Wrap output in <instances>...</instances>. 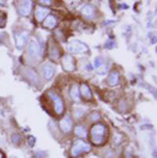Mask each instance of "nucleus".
I'll return each mask as SVG.
<instances>
[{
	"label": "nucleus",
	"mask_w": 157,
	"mask_h": 158,
	"mask_svg": "<svg viewBox=\"0 0 157 158\" xmlns=\"http://www.w3.org/2000/svg\"><path fill=\"white\" fill-rule=\"evenodd\" d=\"M71 127H72V120H71L70 116L69 115H66L63 119H61L60 122V128L63 132L68 133L69 131L71 130Z\"/></svg>",
	"instance_id": "obj_11"
},
{
	"label": "nucleus",
	"mask_w": 157,
	"mask_h": 158,
	"mask_svg": "<svg viewBox=\"0 0 157 158\" xmlns=\"http://www.w3.org/2000/svg\"><path fill=\"white\" fill-rule=\"evenodd\" d=\"M28 52H30L31 57L38 59L42 56V47L38 42L33 40V41H31L30 45H28Z\"/></svg>",
	"instance_id": "obj_6"
},
{
	"label": "nucleus",
	"mask_w": 157,
	"mask_h": 158,
	"mask_svg": "<svg viewBox=\"0 0 157 158\" xmlns=\"http://www.w3.org/2000/svg\"><path fill=\"white\" fill-rule=\"evenodd\" d=\"M12 140L14 141L15 143H19V141H20V137H19V135L15 134V135L12 137Z\"/></svg>",
	"instance_id": "obj_23"
},
{
	"label": "nucleus",
	"mask_w": 157,
	"mask_h": 158,
	"mask_svg": "<svg viewBox=\"0 0 157 158\" xmlns=\"http://www.w3.org/2000/svg\"><path fill=\"white\" fill-rule=\"evenodd\" d=\"M118 80H119V73L118 71H112L109 74L108 84L110 85V86H115V85H118Z\"/></svg>",
	"instance_id": "obj_16"
},
{
	"label": "nucleus",
	"mask_w": 157,
	"mask_h": 158,
	"mask_svg": "<svg viewBox=\"0 0 157 158\" xmlns=\"http://www.w3.org/2000/svg\"><path fill=\"white\" fill-rule=\"evenodd\" d=\"M0 158H3V154H2V152H0Z\"/></svg>",
	"instance_id": "obj_26"
},
{
	"label": "nucleus",
	"mask_w": 157,
	"mask_h": 158,
	"mask_svg": "<svg viewBox=\"0 0 157 158\" xmlns=\"http://www.w3.org/2000/svg\"><path fill=\"white\" fill-rule=\"evenodd\" d=\"M90 150H91V148H90L88 143L81 140V139H78V140L74 141L72 147H71L70 154L72 157H78L83 153H88Z\"/></svg>",
	"instance_id": "obj_2"
},
{
	"label": "nucleus",
	"mask_w": 157,
	"mask_h": 158,
	"mask_svg": "<svg viewBox=\"0 0 157 158\" xmlns=\"http://www.w3.org/2000/svg\"><path fill=\"white\" fill-rule=\"evenodd\" d=\"M28 38V34L27 31H21L19 34H16L15 39H16V44H17L18 48H22L25 45L26 41Z\"/></svg>",
	"instance_id": "obj_9"
},
{
	"label": "nucleus",
	"mask_w": 157,
	"mask_h": 158,
	"mask_svg": "<svg viewBox=\"0 0 157 158\" xmlns=\"http://www.w3.org/2000/svg\"><path fill=\"white\" fill-rule=\"evenodd\" d=\"M103 64H104V60L101 57H97L94 60V67L95 68H98L101 65H103Z\"/></svg>",
	"instance_id": "obj_20"
},
{
	"label": "nucleus",
	"mask_w": 157,
	"mask_h": 158,
	"mask_svg": "<svg viewBox=\"0 0 157 158\" xmlns=\"http://www.w3.org/2000/svg\"><path fill=\"white\" fill-rule=\"evenodd\" d=\"M67 48L70 52L72 53H84L88 52V47L86 44H84L83 42L78 41V40H73L70 41L67 45Z\"/></svg>",
	"instance_id": "obj_4"
},
{
	"label": "nucleus",
	"mask_w": 157,
	"mask_h": 158,
	"mask_svg": "<svg viewBox=\"0 0 157 158\" xmlns=\"http://www.w3.org/2000/svg\"><path fill=\"white\" fill-rule=\"evenodd\" d=\"M35 141H36V140H35V137H33V136H31V137L28 138V143H30V146H31V147H33V146H34V144H35Z\"/></svg>",
	"instance_id": "obj_24"
},
{
	"label": "nucleus",
	"mask_w": 157,
	"mask_h": 158,
	"mask_svg": "<svg viewBox=\"0 0 157 158\" xmlns=\"http://www.w3.org/2000/svg\"><path fill=\"white\" fill-rule=\"evenodd\" d=\"M41 72H42V74H43V77H45V79L50 80L52 77V76H54V73H55V68H54V66H52V65L46 63L41 67Z\"/></svg>",
	"instance_id": "obj_12"
},
{
	"label": "nucleus",
	"mask_w": 157,
	"mask_h": 158,
	"mask_svg": "<svg viewBox=\"0 0 157 158\" xmlns=\"http://www.w3.org/2000/svg\"><path fill=\"white\" fill-rule=\"evenodd\" d=\"M69 93H70L71 98H72L74 102H80V91L76 85H73V86L70 88Z\"/></svg>",
	"instance_id": "obj_17"
},
{
	"label": "nucleus",
	"mask_w": 157,
	"mask_h": 158,
	"mask_svg": "<svg viewBox=\"0 0 157 158\" xmlns=\"http://www.w3.org/2000/svg\"><path fill=\"white\" fill-rule=\"evenodd\" d=\"M12 158H15V157H12Z\"/></svg>",
	"instance_id": "obj_27"
},
{
	"label": "nucleus",
	"mask_w": 157,
	"mask_h": 158,
	"mask_svg": "<svg viewBox=\"0 0 157 158\" xmlns=\"http://www.w3.org/2000/svg\"><path fill=\"white\" fill-rule=\"evenodd\" d=\"M31 6H33L31 1H21L18 4V12L22 16H28L31 10Z\"/></svg>",
	"instance_id": "obj_7"
},
{
	"label": "nucleus",
	"mask_w": 157,
	"mask_h": 158,
	"mask_svg": "<svg viewBox=\"0 0 157 158\" xmlns=\"http://www.w3.org/2000/svg\"><path fill=\"white\" fill-rule=\"evenodd\" d=\"M79 91H80L81 95L83 96L85 100H87V101L92 100V92H91V90H90V88L88 87V85L82 84L81 87H80V90Z\"/></svg>",
	"instance_id": "obj_13"
},
{
	"label": "nucleus",
	"mask_w": 157,
	"mask_h": 158,
	"mask_svg": "<svg viewBox=\"0 0 157 158\" xmlns=\"http://www.w3.org/2000/svg\"><path fill=\"white\" fill-rule=\"evenodd\" d=\"M89 118L91 119V120H98V119L101 118V115L98 114L97 112H92V113L90 114Z\"/></svg>",
	"instance_id": "obj_21"
},
{
	"label": "nucleus",
	"mask_w": 157,
	"mask_h": 158,
	"mask_svg": "<svg viewBox=\"0 0 157 158\" xmlns=\"http://www.w3.org/2000/svg\"><path fill=\"white\" fill-rule=\"evenodd\" d=\"M40 2H41V3H45V4H49L52 1H40Z\"/></svg>",
	"instance_id": "obj_25"
},
{
	"label": "nucleus",
	"mask_w": 157,
	"mask_h": 158,
	"mask_svg": "<svg viewBox=\"0 0 157 158\" xmlns=\"http://www.w3.org/2000/svg\"><path fill=\"white\" fill-rule=\"evenodd\" d=\"M61 62H62L63 68L65 69L66 71H73L74 69H76V62H74V59L71 57L69 53H66V55L63 56Z\"/></svg>",
	"instance_id": "obj_5"
},
{
	"label": "nucleus",
	"mask_w": 157,
	"mask_h": 158,
	"mask_svg": "<svg viewBox=\"0 0 157 158\" xmlns=\"http://www.w3.org/2000/svg\"><path fill=\"white\" fill-rule=\"evenodd\" d=\"M49 13V10L47 7H44V6H41V5H38L36 7V10H35V17L38 21H42L44 20V18L48 15Z\"/></svg>",
	"instance_id": "obj_10"
},
{
	"label": "nucleus",
	"mask_w": 157,
	"mask_h": 158,
	"mask_svg": "<svg viewBox=\"0 0 157 158\" xmlns=\"http://www.w3.org/2000/svg\"><path fill=\"white\" fill-rule=\"evenodd\" d=\"M74 132H76V134L80 136V137H86V135H87L86 129H85L83 126H76Z\"/></svg>",
	"instance_id": "obj_18"
},
{
	"label": "nucleus",
	"mask_w": 157,
	"mask_h": 158,
	"mask_svg": "<svg viewBox=\"0 0 157 158\" xmlns=\"http://www.w3.org/2000/svg\"><path fill=\"white\" fill-rule=\"evenodd\" d=\"M47 94L49 95V98H52V103H54V109H55L56 113H57L58 115L63 114L64 103H63L62 98H61L57 92H55V91H52V90H49L48 92H47Z\"/></svg>",
	"instance_id": "obj_3"
},
{
	"label": "nucleus",
	"mask_w": 157,
	"mask_h": 158,
	"mask_svg": "<svg viewBox=\"0 0 157 158\" xmlns=\"http://www.w3.org/2000/svg\"><path fill=\"white\" fill-rule=\"evenodd\" d=\"M57 24H58L57 18L52 15L47 16V17L45 18V20L43 21V25L47 28H55L56 26H57Z\"/></svg>",
	"instance_id": "obj_14"
},
{
	"label": "nucleus",
	"mask_w": 157,
	"mask_h": 158,
	"mask_svg": "<svg viewBox=\"0 0 157 158\" xmlns=\"http://www.w3.org/2000/svg\"><path fill=\"white\" fill-rule=\"evenodd\" d=\"M48 53H49V57L52 60H59L61 57V52H60V48L56 45L55 42L50 41L49 46H48Z\"/></svg>",
	"instance_id": "obj_8"
},
{
	"label": "nucleus",
	"mask_w": 157,
	"mask_h": 158,
	"mask_svg": "<svg viewBox=\"0 0 157 158\" xmlns=\"http://www.w3.org/2000/svg\"><path fill=\"white\" fill-rule=\"evenodd\" d=\"M107 71H108V65H106L105 63H104L103 65H101L100 67L97 68V72L100 74H105Z\"/></svg>",
	"instance_id": "obj_19"
},
{
	"label": "nucleus",
	"mask_w": 157,
	"mask_h": 158,
	"mask_svg": "<svg viewBox=\"0 0 157 158\" xmlns=\"http://www.w3.org/2000/svg\"><path fill=\"white\" fill-rule=\"evenodd\" d=\"M4 23H5V15L3 13L0 12V27H2L4 25Z\"/></svg>",
	"instance_id": "obj_22"
},
{
	"label": "nucleus",
	"mask_w": 157,
	"mask_h": 158,
	"mask_svg": "<svg viewBox=\"0 0 157 158\" xmlns=\"http://www.w3.org/2000/svg\"><path fill=\"white\" fill-rule=\"evenodd\" d=\"M90 134H91L92 143L97 146H101L107 137V128L103 124H97L91 128Z\"/></svg>",
	"instance_id": "obj_1"
},
{
	"label": "nucleus",
	"mask_w": 157,
	"mask_h": 158,
	"mask_svg": "<svg viewBox=\"0 0 157 158\" xmlns=\"http://www.w3.org/2000/svg\"><path fill=\"white\" fill-rule=\"evenodd\" d=\"M81 13L84 17L88 18V19H92V18H93V15H94V9L91 6V5L87 4V5H85L83 9H82Z\"/></svg>",
	"instance_id": "obj_15"
}]
</instances>
